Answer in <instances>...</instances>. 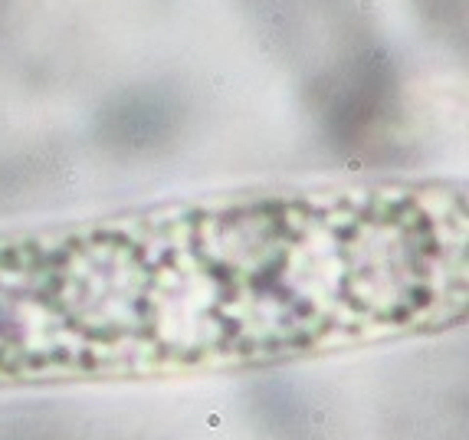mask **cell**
<instances>
[{
  "mask_svg": "<svg viewBox=\"0 0 469 440\" xmlns=\"http://www.w3.org/2000/svg\"><path fill=\"white\" fill-rule=\"evenodd\" d=\"M466 194L368 181L0 233V388L253 371L453 329Z\"/></svg>",
  "mask_w": 469,
  "mask_h": 440,
  "instance_id": "cell-1",
  "label": "cell"
}]
</instances>
